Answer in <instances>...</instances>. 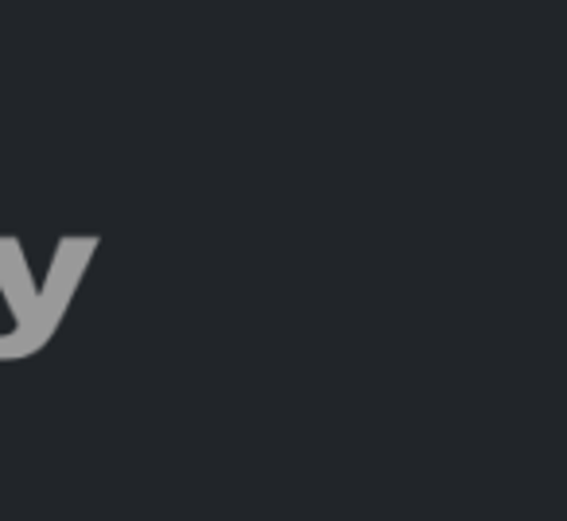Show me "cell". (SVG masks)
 <instances>
[{"instance_id": "cell-1", "label": "cell", "mask_w": 567, "mask_h": 521, "mask_svg": "<svg viewBox=\"0 0 567 521\" xmlns=\"http://www.w3.org/2000/svg\"><path fill=\"white\" fill-rule=\"evenodd\" d=\"M97 237H63L55 245V257H51L48 285L40 293V308H35V324L28 327L24 339L17 343H0V358H24L32 350L48 347V339L55 335L63 311L71 308V296L79 288L82 273H86V260L94 257Z\"/></svg>"}, {"instance_id": "cell-2", "label": "cell", "mask_w": 567, "mask_h": 521, "mask_svg": "<svg viewBox=\"0 0 567 521\" xmlns=\"http://www.w3.org/2000/svg\"><path fill=\"white\" fill-rule=\"evenodd\" d=\"M0 293H4L12 316H17V327L9 335H0V343H17L35 324V308H40V288H35L17 237H0Z\"/></svg>"}]
</instances>
